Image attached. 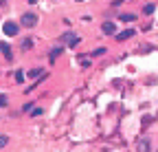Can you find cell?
<instances>
[{
	"label": "cell",
	"instance_id": "obj_1",
	"mask_svg": "<svg viewBox=\"0 0 158 152\" xmlns=\"http://www.w3.org/2000/svg\"><path fill=\"white\" fill-rule=\"evenodd\" d=\"M2 33H5V35H9V37H13V35H18V33H20V24H18V22H11V20H9V22H5V24H2Z\"/></svg>",
	"mask_w": 158,
	"mask_h": 152
},
{
	"label": "cell",
	"instance_id": "obj_2",
	"mask_svg": "<svg viewBox=\"0 0 158 152\" xmlns=\"http://www.w3.org/2000/svg\"><path fill=\"white\" fill-rule=\"evenodd\" d=\"M20 22H22V27H27V29H33V27L37 24V15H35V13H29V11H27V13H24L22 18H20Z\"/></svg>",
	"mask_w": 158,
	"mask_h": 152
},
{
	"label": "cell",
	"instance_id": "obj_3",
	"mask_svg": "<svg viewBox=\"0 0 158 152\" xmlns=\"http://www.w3.org/2000/svg\"><path fill=\"white\" fill-rule=\"evenodd\" d=\"M62 42H66V46H70V49H73V46H77V44H79V35H75V33H70V31H68V33H64V35H62Z\"/></svg>",
	"mask_w": 158,
	"mask_h": 152
},
{
	"label": "cell",
	"instance_id": "obj_4",
	"mask_svg": "<svg viewBox=\"0 0 158 152\" xmlns=\"http://www.w3.org/2000/svg\"><path fill=\"white\" fill-rule=\"evenodd\" d=\"M134 29H125V31H121V33H118L116 35V42H125V40H130V37H134Z\"/></svg>",
	"mask_w": 158,
	"mask_h": 152
},
{
	"label": "cell",
	"instance_id": "obj_5",
	"mask_svg": "<svg viewBox=\"0 0 158 152\" xmlns=\"http://www.w3.org/2000/svg\"><path fill=\"white\" fill-rule=\"evenodd\" d=\"M101 31H103L106 35H112V33H116V24L108 20V22H103V24H101Z\"/></svg>",
	"mask_w": 158,
	"mask_h": 152
},
{
	"label": "cell",
	"instance_id": "obj_6",
	"mask_svg": "<svg viewBox=\"0 0 158 152\" xmlns=\"http://www.w3.org/2000/svg\"><path fill=\"white\" fill-rule=\"evenodd\" d=\"M136 150H138V152H152L149 139H141V141H138V145H136Z\"/></svg>",
	"mask_w": 158,
	"mask_h": 152
},
{
	"label": "cell",
	"instance_id": "obj_7",
	"mask_svg": "<svg viewBox=\"0 0 158 152\" xmlns=\"http://www.w3.org/2000/svg\"><path fill=\"white\" fill-rule=\"evenodd\" d=\"M0 51H2V55L7 60H13V53H11V46L7 44V42H0Z\"/></svg>",
	"mask_w": 158,
	"mask_h": 152
},
{
	"label": "cell",
	"instance_id": "obj_8",
	"mask_svg": "<svg viewBox=\"0 0 158 152\" xmlns=\"http://www.w3.org/2000/svg\"><path fill=\"white\" fill-rule=\"evenodd\" d=\"M29 77L35 80V77H44V68H31L29 71Z\"/></svg>",
	"mask_w": 158,
	"mask_h": 152
},
{
	"label": "cell",
	"instance_id": "obj_9",
	"mask_svg": "<svg viewBox=\"0 0 158 152\" xmlns=\"http://www.w3.org/2000/svg\"><path fill=\"white\" fill-rule=\"evenodd\" d=\"M62 53H64V49H62V46L53 49V51H51V62H55V60H57V55H62Z\"/></svg>",
	"mask_w": 158,
	"mask_h": 152
},
{
	"label": "cell",
	"instance_id": "obj_10",
	"mask_svg": "<svg viewBox=\"0 0 158 152\" xmlns=\"http://www.w3.org/2000/svg\"><path fill=\"white\" fill-rule=\"evenodd\" d=\"M20 46H22L24 51H27V49H31V46H33V37H24V40L20 42Z\"/></svg>",
	"mask_w": 158,
	"mask_h": 152
},
{
	"label": "cell",
	"instance_id": "obj_11",
	"mask_svg": "<svg viewBox=\"0 0 158 152\" xmlns=\"http://www.w3.org/2000/svg\"><path fill=\"white\" fill-rule=\"evenodd\" d=\"M121 20H123V22H134V20H136V15H134V13H123V15H121Z\"/></svg>",
	"mask_w": 158,
	"mask_h": 152
},
{
	"label": "cell",
	"instance_id": "obj_12",
	"mask_svg": "<svg viewBox=\"0 0 158 152\" xmlns=\"http://www.w3.org/2000/svg\"><path fill=\"white\" fill-rule=\"evenodd\" d=\"M154 11H156V5H154V2H147V5L143 7V13H154Z\"/></svg>",
	"mask_w": 158,
	"mask_h": 152
},
{
	"label": "cell",
	"instance_id": "obj_13",
	"mask_svg": "<svg viewBox=\"0 0 158 152\" xmlns=\"http://www.w3.org/2000/svg\"><path fill=\"white\" fill-rule=\"evenodd\" d=\"M7 143H9V137H7V135H0V150L7 148Z\"/></svg>",
	"mask_w": 158,
	"mask_h": 152
},
{
	"label": "cell",
	"instance_id": "obj_14",
	"mask_svg": "<svg viewBox=\"0 0 158 152\" xmlns=\"http://www.w3.org/2000/svg\"><path fill=\"white\" fill-rule=\"evenodd\" d=\"M106 51H108L106 46H99V49H94V51H92V55H94V58H97V55H106Z\"/></svg>",
	"mask_w": 158,
	"mask_h": 152
},
{
	"label": "cell",
	"instance_id": "obj_15",
	"mask_svg": "<svg viewBox=\"0 0 158 152\" xmlns=\"http://www.w3.org/2000/svg\"><path fill=\"white\" fill-rule=\"evenodd\" d=\"M5 106H9V97L7 95H0V108H5Z\"/></svg>",
	"mask_w": 158,
	"mask_h": 152
},
{
	"label": "cell",
	"instance_id": "obj_16",
	"mask_svg": "<svg viewBox=\"0 0 158 152\" xmlns=\"http://www.w3.org/2000/svg\"><path fill=\"white\" fill-rule=\"evenodd\" d=\"M15 82H20V84L24 82V73H22V71H18V73H15Z\"/></svg>",
	"mask_w": 158,
	"mask_h": 152
},
{
	"label": "cell",
	"instance_id": "obj_17",
	"mask_svg": "<svg viewBox=\"0 0 158 152\" xmlns=\"http://www.w3.org/2000/svg\"><path fill=\"white\" fill-rule=\"evenodd\" d=\"M31 115H33V117H40V115H42V108H33Z\"/></svg>",
	"mask_w": 158,
	"mask_h": 152
},
{
	"label": "cell",
	"instance_id": "obj_18",
	"mask_svg": "<svg viewBox=\"0 0 158 152\" xmlns=\"http://www.w3.org/2000/svg\"><path fill=\"white\" fill-rule=\"evenodd\" d=\"M123 0H112V7H116V5H121Z\"/></svg>",
	"mask_w": 158,
	"mask_h": 152
},
{
	"label": "cell",
	"instance_id": "obj_19",
	"mask_svg": "<svg viewBox=\"0 0 158 152\" xmlns=\"http://www.w3.org/2000/svg\"><path fill=\"white\" fill-rule=\"evenodd\" d=\"M0 7H7V0H0Z\"/></svg>",
	"mask_w": 158,
	"mask_h": 152
},
{
	"label": "cell",
	"instance_id": "obj_20",
	"mask_svg": "<svg viewBox=\"0 0 158 152\" xmlns=\"http://www.w3.org/2000/svg\"><path fill=\"white\" fill-rule=\"evenodd\" d=\"M29 2H31V5H35V2H37V0H29Z\"/></svg>",
	"mask_w": 158,
	"mask_h": 152
},
{
	"label": "cell",
	"instance_id": "obj_21",
	"mask_svg": "<svg viewBox=\"0 0 158 152\" xmlns=\"http://www.w3.org/2000/svg\"><path fill=\"white\" fill-rule=\"evenodd\" d=\"M77 2H84V0H77Z\"/></svg>",
	"mask_w": 158,
	"mask_h": 152
}]
</instances>
